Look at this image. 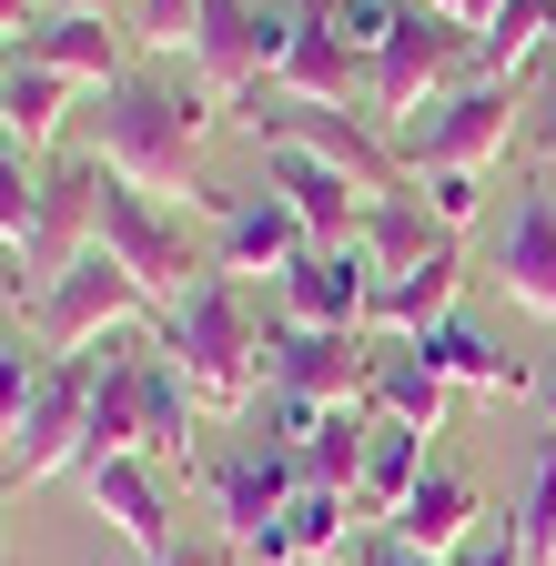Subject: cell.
Here are the masks:
<instances>
[{"label": "cell", "mask_w": 556, "mask_h": 566, "mask_svg": "<svg viewBox=\"0 0 556 566\" xmlns=\"http://www.w3.org/2000/svg\"><path fill=\"white\" fill-rule=\"evenodd\" d=\"M213 92L202 82H122L102 102V163L132 182V192H153V202H202L223 223V212L243 192H213L202 182V132H213Z\"/></svg>", "instance_id": "cell-1"}, {"label": "cell", "mask_w": 556, "mask_h": 566, "mask_svg": "<svg viewBox=\"0 0 556 566\" xmlns=\"http://www.w3.org/2000/svg\"><path fill=\"white\" fill-rule=\"evenodd\" d=\"M375 365H385L375 334H314V324H284V314L263 324V385L284 405H365Z\"/></svg>", "instance_id": "cell-10"}, {"label": "cell", "mask_w": 556, "mask_h": 566, "mask_svg": "<svg viewBox=\"0 0 556 566\" xmlns=\"http://www.w3.org/2000/svg\"><path fill=\"white\" fill-rule=\"evenodd\" d=\"M284 51H294V21H284V11H253V0H202L192 82L213 92V112H233V102H253L263 82H284Z\"/></svg>", "instance_id": "cell-9"}, {"label": "cell", "mask_w": 556, "mask_h": 566, "mask_svg": "<svg viewBox=\"0 0 556 566\" xmlns=\"http://www.w3.org/2000/svg\"><path fill=\"white\" fill-rule=\"evenodd\" d=\"M31 324H41L51 354H92V344H112V334H132V324H162V304L143 294V273H122V263L92 243L72 273H51L41 294H31Z\"/></svg>", "instance_id": "cell-7"}, {"label": "cell", "mask_w": 556, "mask_h": 566, "mask_svg": "<svg viewBox=\"0 0 556 566\" xmlns=\"http://www.w3.org/2000/svg\"><path fill=\"white\" fill-rule=\"evenodd\" d=\"M365 263H375V283L385 273H415V263H426V253H445L455 233H436V212L426 202H415V192H395V202H365Z\"/></svg>", "instance_id": "cell-25"}, {"label": "cell", "mask_w": 556, "mask_h": 566, "mask_svg": "<svg viewBox=\"0 0 556 566\" xmlns=\"http://www.w3.org/2000/svg\"><path fill=\"white\" fill-rule=\"evenodd\" d=\"M426 11L455 21V31H485V21H496V0H426Z\"/></svg>", "instance_id": "cell-34"}, {"label": "cell", "mask_w": 556, "mask_h": 566, "mask_svg": "<svg viewBox=\"0 0 556 566\" xmlns=\"http://www.w3.org/2000/svg\"><path fill=\"white\" fill-rule=\"evenodd\" d=\"M273 446H294L304 485H344V495H355L365 446H375V405H284V436H273Z\"/></svg>", "instance_id": "cell-19"}, {"label": "cell", "mask_w": 556, "mask_h": 566, "mask_svg": "<svg viewBox=\"0 0 556 566\" xmlns=\"http://www.w3.org/2000/svg\"><path fill=\"white\" fill-rule=\"evenodd\" d=\"M0 506H11V485H0ZM0 566H11V516H0Z\"/></svg>", "instance_id": "cell-41"}, {"label": "cell", "mask_w": 556, "mask_h": 566, "mask_svg": "<svg viewBox=\"0 0 556 566\" xmlns=\"http://www.w3.org/2000/svg\"><path fill=\"white\" fill-rule=\"evenodd\" d=\"M11 31H41V0H0V41Z\"/></svg>", "instance_id": "cell-36"}, {"label": "cell", "mask_w": 556, "mask_h": 566, "mask_svg": "<svg viewBox=\"0 0 556 566\" xmlns=\"http://www.w3.org/2000/svg\"><path fill=\"white\" fill-rule=\"evenodd\" d=\"M536 395H546V446H556V375H546V385H536Z\"/></svg>", "instance_id": "cell-40"}, {"label": "cell", "mask_w": 556, "mask_h": 566, "mask_svg": "<svg viewBox=\"0 0 556 566\" xmlns=\"http://www.w3.org/2000/svg\"><path fill=\"white\" fill-rule=\"evenodd\" d=\"M92 243H102V153L51 163V172H41V223H31V253L0 273V283H11V294H21V273H31V283H51V273H72Z\"/></svg>", "instance_id": "cell-12"}, {"label": "cell", "mask_w": 556, "mask_h": 566, "mask_svg": "<svg viewBox=\"0 0 556 566\" xmlns=\"http://www.w3.org/2000/svg\"><path fill=\"white\" fill-rule=\"evenodd\" d=\"M426 485V436H405V424H385L375 415V446H365V475H355V506L375 516V526H395V506Z\"/></svg>", "instance_id": "cell-27"}, {"label": "cell", "mask_w": 556, "mask_h": 566, "mask_svg": "<svg viewBox=\"0 0 556 566\" xmlns=\"http://www.w3.org/2000/svg\"><path fill=\"white\" fill-rule=\"evenodd\" d=\"M445 566H526V556H516V526H506V516H485V526H475Z\"/></svg>", "instance_id": "cell-33"}, {"label": "cell", "mask_w": 556, "mask_h": 566, "mask_svg": "<svg viewBox=\"0 0 556 566\" xmlns=\"http://www.w3.org/2000/svg\"><path fill=\"white\" fill-rule=\"evenodd\" d=\"M485 283H496L516 314L556 324V182H536V192L516 202V223H506L496 263H485Z\"/></svg>", "instance_id": "cell-16"}, {"label": "cell", "mask_w": 556, "mask_h": 566, "mask_svg": "<svg viewBox=\"0 0 556 566\" xmlns=\"http://www.w3.org/2000/svg\"><path fill=\"white\" fill-rule=\"evenodd\" d=\"M294 495H304L294 446H243L223 465H202V506L223 516V546L243 566H294L284 556V506H294Z\"/></svg>", "instance_id": "cell-6"}, {"label": "cell", "mask_w": 556, "mask_h": 566, "mask_svg": "<svg viewBox=\"0 0 556 566\" xmlns=\"http://www.w3.org/2000/svg\"><path fill=\"white\" fill-rule=\"evenodd\" d=\"M243 122H253L263 153H314V163H334L365 202H395V192H405V163H395V153H375L365 112H334V102H273V112H263V102H253Z\"/></svg>", "instance_id": "cell-8"}, {"label": "cell", "mask_w": 556, "mask_h": 566, "mask_svg": "<svg viewBox=\"0 0 556 566\" xmlns=\"http://www.w3.org/2000/svg\"><path fill=\"white\" fill-rule=\"evenodd\" d=\"M284 102H365V61L334 41V21H324V0H304L294 11V51H284V82H273Z\"/></svg>", "instance_id": "cell-22"}, {"label": "cell", "mask_w": 556, "mask_h": 566, "mask_svg": "<svg viewBox=\"0 0 556 566\" xmlns=\"http://www.w3.org/2000/svg\"><path fill=\"white\" fill-rule=\"evenodd\" d=\"M304 253H314V233L294 223L284 192H243L223 223H213V273H233V283H284Z\"/></svg>", "instance_id": "cell-15"}, {"label": "cell", "mask_w": 556, "mask_h": 566, "mask_svg": "<svg viewBox=\"0 0 556 566\" xmlns=\"http://www.w3.org/2000/svg\"><path fill=\"white\" fill-rule=\"evenodd\" d=\"M365 566H445V556H415V546H395V536H375V546H365Z\"/></svg>", "instance_id": "cell-35"}, {"label": "cell", "mask_w": 556, "mask_h": 566, "mask_svg": "<svg viewBox=\"0 0 556 566\" xmlns=\"http://www.w3.org/2000/svg\"><path fill=\"white\" fill-rule=\"evenodd\" d=\"M102 253H112L122 273H143V294H153L162 314L192 294L202 273H213V253L182 233V212H172V202H153V192H132L112 163H102Z\"/></svg>", "instance_id": "cell-4"}, {"label": "cell", "mask_w": 556, "mask_h": 566, "mask_svg": "<svg viewBox=\"0 0 556 566\" xmlns=\"http://www.w3.org/2000/svg\"><path fill=\"white\" fill-rule=\"evenodd\" d=\"M284 324H314V334H365V314H375V263H365V243H314L284 283Z\"/></svg>", "instance_id": "cell-14"}, {"label": "cell", "mask_w": 556, "mask_h": 566, "mask_svg": "<svg viewBox=\"0 0 556 566\" xmlns=\"http://www.w3.org/2000/svg\"><path fill=\"white\" fill-rule=\"evenodd\" d=\"M82 495H92V516L143 566H172L182 556V526H172V495H162V465L153 455H92L82 465Z\"/></svg>", "instance_id": "cell-13"}, {"label": "cell", "mask_w": 556, "mask_h": 566, "mask_svg": "<svg viewBox=\"0 0 556 566\" xmlns=\"http://www.w3.org/2000/svg\"><path fill=\"white\" fill-rule=\"evenodd\" d=\"M465 71H475V31H455L436 11H405L395 41L365 61V122H426Z\"/></svg>", "instance_id": "cell-5"}, {"label": "cell", "mask_w": 556, "mask_h": 566, "mask_svg": "<svg viewBox=\"0 0 556 566\" xmlns=\"http://www.w3.org/2000/svg\"><path fill=\"white\" fill-rule=\"evenodd\" d=\"M172 566H213V556H192V546H182V556H172Z\"/></svg>", "instance_id": "cell-42"}, {"label": "cell", "mask_w": 556, "mask_h": 566, "mask_svg": "<svg viewBox=\"0 0 556 566\" xmlns=\"http://www.w3.org/2000/svg\"><path fill=\"white\" fill-rule=\"evenodd\" d=\"M455 294H465V253L445 243V253H426L415 273H385V283H375L365 334H375V344H426L436 324H455Z\"/></svg>", "instance_id": "cell-17"}, {"label": "cell", "mask_w": 556, "mask_h": 566, "mask_svg": "<svg viewBox=\"0 0 556 566\" xmlns=\"http://www.w3.org/2000/svg\"><path fill=\"white\" fill-rule=\"evenodd\" d=\"M11 71H21V41H0V92H11Z\"/></svg>", "instance_id": "cell-38"}, {"label": "cell", "mask_w": 556, "mask_h": 566, "mask_svg": "<svg viewBox=\"0 0 556 566\" xmlns=\"http://www.w3.org/2000/svg\"><path fill=\"white\" fill-rule=\"evenodd\" d=\"M516 112H526V71L455 82L426 122H405V182H485L516 142Z\"/></svg>", "instance_id": "cell-3"}, {"label": "cell", "mask_w": 556, "mask_h": 566, "mask_svg": "<svg viewBox=\"0 0 556 566\" xmlns=\"http://www.w3.org/2000/svg\"><path fill=\"white\" fill-rule=\"evenodd\" d=\"M31 223H41V172H31V153H11L0 142V253H31Z\"/></svg>", "instance_id": "cell-29"}, {"label": "cell", "mask_w": 556, "mask_h": 566, "mask_svg": "<svg viewBox=\"0 0 556 566\" xmlns=\"http://www.w3.org/2000/svg\"><path fill=\"white\" fill-rule=\"evenodd\" d=\"M536 142H546V153H556V92H546V122H536Z\"/></svg>", "instance_id": "cell-39"}, {"label": "cell", "mask_w": 556, "mask_h": 566, "mask_svg": "<svg viewBox=\"0 0 556 566\" xmlns=\"http://www.w3.org/2000/svg\"><path fill=\"white\" fill-rule=\"evenodd\" d=\"M122 51H132V31L102 11H51L41 31H21V61L61 71L72 92H122Z\"/></svg>", "instance_id": "cell-18"}, {"label": "cell", "mask_w": 556, "mask_h": 566, "mask_svg": "<svg viewBox=\"0 0 556 566\" xmlns=\"http://www.w3.org/2000/svg\"><path fill=\"white\" fill-rule=\"evenodd\" d=\"M61 112H72V82H61V71H41V61H21L11 92H0V142L41 163L51 142H61Z\"/></svg>", "instance_id": "cell-26"}, {"label": "cell", "mask_w": 556, "mask_h": 566, "mask_svg": "<svg viewBox=\"0 0 556 566\" xmlns=\"http://www.w3.org/2000/svg\"><path fill=\"white\" fill-rule=\"evenodd\" d=\"M415 354H426V365H436L455 395H496V405H506V395H526V365H516L506 344H485L475 324H436Z\"/></svg>", "instance_id": "cell-24"}, {"label": "cell", "mask_w": 556, "mask_h": 566, "mask_svg": "<svg viewBox=\"0 0 556 566\" xmlns=\"http://www.w3.org/2000/svg\"><path fill=\"white\" fill-rule=\"evenodd\" d=\"M355 526H365V506H355L344 485H304L294 506H284V556H294V566H334Z\"/></svg>", "instance_id": "cell-28"}, {"label": "cell", "mask_w": 556, "mask_h": 566, "mask_svg": "<svg viewBox=\"0 0 556 566\" xmlns=\"http://www.w3.org/2000/svg\"><path fill=\"white\" fill-rule=\"evenodd\" d=\"M485 526V495H475V475H455V465H426V485L395 506V546H415V556H455L465 536Z\"/></svg>", "instance_id": "cell-21"}, {"label": "cell", "mask_w": 556, "mask_h": 566, "mask_svg": "<svg viewBox=\"0 0 556 566\" xmlns=\"http://www.w3.org/2000/svg\"><path fill=\"white\" fill-rule=\"evenodd\" d=\"M122 31H132V51H182V61H192L202 0H132V11H122Z\"/></svg>", "instance_id": "cell-30"}, {"label": "cell", "mask_w": 556, "mask_h": 566, "mask_svg": "<svg viewBox=\"0 0 556 566\" xmlns=\"http://www.w3.org/2000/svg\"><path fill=\"white\" fill-rule=\"evenodd\" d=\"M162 354L182 365L192 405L202 415H243L253 385H263V324H253V294L233 273H202L192 294L162 314Z\"/></svg>", "instance_id": "cell-2"}, {"label": "cell", "mask_w": 556, "mask_h": 566, "mask_svg": "<svg viewBox=\"0 0 556 566\" xmlns=\"http://www.w3.org/2000/svg\"><path fill=\"white\" fill-rule=\"evenodd\" d=\"M324 21H334V41L355 51V61H375V51L395 41V21H405V11H395V0H324Z\"/></svg>", "instance_id": "cell-31"}, {"label": "cell", "mask_w": 556, "mask_h": 566, "mask_svg": "<svg viewBox=\"0 0 556 566\" xmlns=\"http://www.w3.org/2000/svg\"><path fill=\"white\" fill-rule=\"evenodd\" d=\"M365 405H375L385 424H405V436H445V415H455V385H445V375H436L415 344H385V365H375Z\"/></svg>", "instance_id": "cell-23"}, {"label": "cell", "mask_w": 556, "mask_h": 566, "mask_svg": "<svg viewBox=\"0 0 556 566\" xmlns=\"http://www.w3.org/2000/svg\"><path fill=\"white\" fill-rule=\"evenodd\" d=\"M61 11H102V21H122V11H132V0H61Z\"/></svg>", "instance_id": "cell-37"}, {"label": "cell", "mask_w": 556, "mask_h": 566, "mask_svg": "<svg viewBox=\"0 0 556 566\" xmlns=\"http://www.w3.org/2000/svg\"><path fill=\"white\" fill-rule=\"evenodd\" d=\"M263 192H284L314 243H355L365 233V192L344 182L334 163H314V153H263Z\"/></svg>", "instance_id": "cell-20"}, {"label": "cell", "mask_w": 556, "mask_h": 566, "mask_svg": "<svg viewBox=\"0 0 556 566\" xmlns=\"http://www.w3.org/2000/svg\"><path fill=\"white\" fill-rule=\"evenodd\" d=\"M31 385H41V365L0 334V436H11V446H21V424H31Z\"/></svg>", "instance_id": "cell-32"}, {"label": "cell", "mask_w": 556, "mask_h": 566, "mask_svg": "<svg viewBox=\"0 0 556 566\" xmlns=\"http://www.w3.org/2000/svg\"><path fill=\"white\" fill-rule=\"evenodd\" d=\"M82 446H92V354H41L31 424H21V446H11V485L82 475Z\"/></svg>", "instance_id": "cell-11"}]
</instances>
